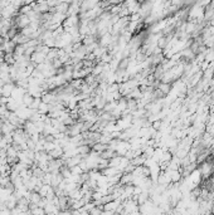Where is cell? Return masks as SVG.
I'll use <instances>...</instances> for the list:
<instances>
[{
	"mask_svg": "<svg viewBox=\"0 0 214 215\" xmlns=\"http://www.w3.org/2000/svg\"><path fill=\"white\" fill-rule=\"evenodd\" d=\"M15 83H6L4 85L2 88H0V92H2V97L5 98H10L11 97V93H13V89L15 88Z\"/></svg>",
	"mask_w": 214,
	"mask_h": 215,
	"instance_id": "1",
	"label": "cell"
},
{
	"mask_svg": "<svg viewBox=\"0 0 214 215\" xmlns=\"http://www.w3.org/2000/svg\"><path fill=\"white\" fill-rule=\"evenodd\" d=\"M91 147L88 145H82V146H78L77 147V153L81 155V156H83V159H85L86 156H88V153L91 152Z\"/></svg>",
	"mask_w": 214,
	"mask_h": 215,
	"instance_id": "2",
	"label": "cell"
},
{
	"mask_svg": "<svg viewBox=\"0 0 214 215\" xmlns=\"http://www.w3.org/2000/svg\"><path fill=\"white\" fill-rule=\"evenodd\" d=\"M43 198L39 195V193H37V191H32L30 193V196H29V201H30V204H35V205H38L40 200Z\"/></svg>",
	"mask_w": 214,
	"mask_h": 215,
	"instance_id": "3",
	"label": "cell"
},
{
	"mask_svg": "<svg viewBox=\"0 0 214 215\" xmlns=\"http://www.w3.org/2000/svg\"><path fill=\"white\" fill-rule=\"evenodd\" d=\"M107 150H109V145H103V143H100V142L94 143V145L92 146V151L97 152V153H102Z\"/></svg>",
	"mask_w": 214,
	"mask_h": 215,
	"instance_id": "4",
	"label": "cell"
},
{
	"mask_svg": "<svg viewBox=\"0 0 214 215\" xmlns=\"http://www.w3.org/2000/svg\"><path fill=\"white\" fill-rule=\"evenodd\" d=\"M33 101H34V97L33 96H30L28 92L24 94V97H23V100H21V102H23V104H24L27 108H29V107L32 106V103H33Z\"/></svg>",
	"mask_w": 214,
	"mask_h": 215,
	"instance_id": "5",
	"label": "cell"
},
{
	"mask_svg": "<svg viewBox=\"0 0 214 215\" xmlns=\"http://www.w3.org/2000/svg\"><path fill=\"white\" fill-rule=\"evenodd\" d=\"M52 190V186L51 185H45V184H43V186L40 187V190H39V195L42 196V198H47V195L49 194V191Z\"/></svg>",
	"mask_w": 214,
	"mask_h": 215,
	"instance_id": "6",
	"label": "cell"
},
{
	"mask_svg": "<svg viewBox=\"0 0 214 215\" xmlns=\"http://www.w3.org/2000/svg\"><path fill=\"white\" fill-rule=\"evenodd\" d=\"M49 108H51L49 104H47V103L42 102L40 106H39V108H38V112H39L40 115H48V113H49Z\"/></svg>",
	"mask_w": 214,
	"mask_h": 215,
	"instance_id": "7",
	"label": "cell"
},
{
	"mask_svg": "<svg viewBox=\"0 0 214 215\" xmlns=\"http://www.w3.org/2000/svg\"><path fill=\"white\" fill-rule=\"evenodd\" d=\"M130 64V58H124L120 61V63H118V68L117 69H120V70H126L127 67Z\"/></svg>",
	"mask_w": 214,
	"mask_h": 215,
	"instance_id": "8",
	"label": "cell"
},
{
	"mask_svg": "<svg viewBox=\"0 0 214 215\" xmlns=\"http://www.w3.org/2000/svg\"><path fill=\"white\" fill-rule=\"evenodd\" d=\"M40 103H42V98H34V101H33V103H32V106L29 107V108L34 110V111H38Z\"/></svg>",
	"mask_w": 214,
	"mask_h": 215,
	"instance_id": "9",
	"label": "cell"
},
{
	"mask_svg": "<svg viewBox=\"0 0 214 215\" xmlns=\"http://www.w3.org/2000/svg\"><path fill=\"white\" fill-rule=\"evenodd\" d=\"M71 172H72V175H82V174H83V171L81 170L79 165H78V166H73V167H71Z\"/></svg>",
	"mask_w": 214,
	"mask_h": 215,
	"instance_id": "10",
	"label": "cell"
},
{
	"mask_svg": "<svg viewBox=\"0 0 214 215\" xmlns=\"http://www.w3.org/2000/svg\"><path fill=\"white\" fill-rule=\"evenodd\" d=\"M154 127H155V128H159V127H160V122H159V121L155 122V123H154Z\"/></svg>",
	"mask_w": 214,
	"mask_h": 215,
	"instance_id": "11",
	"label": "cell"
},
{
	"mask_svg": "<svg viewBox=\"0 0 214 215\" xmlns=\"http://www.w3.org/2000/svg\"><path fill=\"white\" fill-rule=\"evenodd\" d=\"M112 215H121V214H120V213H113Z\"/></svg>",
	"mask_w": 214,
	"mask_h": 215,
	"instance_id": "12",
	"label": "cell"
},
{
	"mask_svg": "<svg viewBox=\"0 0 214 215\" xmlns=\"http://www.w3.org/2000/svg\"><path fill=\"white\" fill-rule=\"evenodd\" d=\"M0 98H2V92H0Z\"/></svg>",
	"mask_w": 214,
	"mask_h": 215,
	"instance_id": "13",
	"label": "cell"
}]
</instances>
